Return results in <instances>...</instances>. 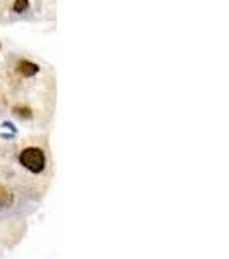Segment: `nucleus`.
I'll return each mask as SVG.
<instances>
[{"label":"nucleus","instance_id":"f257e3e1","mask_svg":"<svg viewBox=\"0 0 229 259\" xmlns=\"http://www.w3.org/2000/svg\"><path fill=\"white\" fill-rule=\"evenodd\" d=\"M19 162L31 173H41L45 168V154L38 147H26L19 154Z\"/></svg>","mask_w":229,"mask_h":259},{"label":"nucleus","instance_id":"f03ea898","mask_svg":"<svg viewBox=\"0 0 229 259\" xmlns=\"http://www.w3.org/2000/svg\"><path fill=\"white\" fill-rule=\"evenodd\" d=\"M38 71H40V66L35 64V62H31V61H21L18 64V73L23 78L36 76V74H38Z\"/></svg>","mask_w":229,"mask_h":259},{"label":"nucleus","instance_id":"7ed1b4c3","mask_svg":"<svg viewBox=\"0 0 229 259\" xmlns=\"http://www.w3.org/2000/svg\"><path fill=\"white\" fill-rule=\"evenodd\" d=\"M12 112H14V114L21 119H31L33 118V111H31V107H28V106H14L12 107Z\"/></svg>","mask_w":229,"mask_h":259},{"label":"nucleus","instance_id":"20e7f679","mask_svg":"<svg viewBox=\"0 0 229 259\" xmlns=\"http://www.w3.org/2000/svg\"><path fill=\"white\" fill-rule=\"evenodd\" d=\"M12 204V194L7 189L0 187V209L2 207H9Z\"/></svg>","mask_w":229,"mask_h":259},{"label":"nucleus","instance_id":"39448f33","mask_svg":"<svg viewBox=\"0 0 229 259\" xmlns=\"http://www.w3.org/2000/svg\"><path fill=\"white\" fill-rule=\"evenodd\" d=\"M28 7H30V0H14V12H18V14L28 11Z\"/></svg>","mask_w":229,"mask_h":259},{"label":"nucleus","instance_id":"423d86ee","mask_svg":"<svg viewBox=\"0 0 229 259\" xmlns=\"http://www.w3.org/2000/svg\"><path fill=\"white\" fill-rule=\"evenodd\" d=\"M2 126H4V128H7V130H11V133H14V135L18 133V130H16V126H14L12 123H9V121H4Z\"/></svg>","mask_w":229,"mask_h":259},{"label":"nucleus","instance_id":"0eeeda50","mask_svg":"<svg viewBox=\"0 0 229 259\" xmlns=\"http://www.w3.org/2000/svg\"><path fill=\"white\" fill-rule=\"evenodd\" d=\"M2 139H6V140L14 139V133H4V135H2Z\"/></svg>","mask_w":229,"mask_h":259}]
</instances>
